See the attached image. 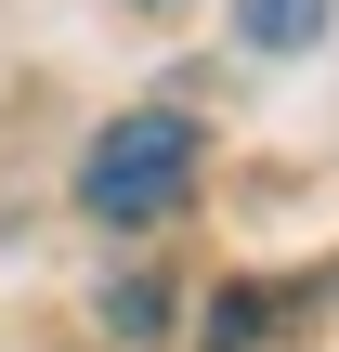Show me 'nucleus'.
Returning a JSON list of instances; mask_svg holds the SVG:
<instances>
[{"instance_id": "obj_1", "label": "nucleus", "mask_w": 339, "mask_h": 352, "mask_svg": "<svg viewBox=\"0 0 339 352\" xmlns=\"http://www.w3.org/2000/svg\"><path fill=\"white\" fill-rule=\"evenodd\" d=\"M183 183H196V118H183V104H131V118H105L91 157H78V209L118 222V235L170 222Z\"/></svg>"}, {"instance_id": "obj_2", "label": "nucleus", "mask_w": 339, "mask_h": 352, "mask_svg": "<svg viewBox=\"0 0 339 352\" xmlns=\"http://www.w3.org/2000/svg\"><path fill=\"white\" fill-rule=\"evenodd\" d=\"M339 0H235V26H248V52H314L327 39Z\"/></svg>"}]
</instances>
